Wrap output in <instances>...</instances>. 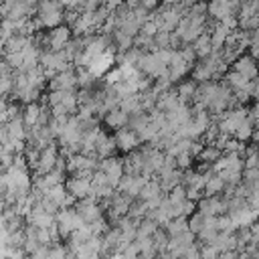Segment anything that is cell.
Returning a JSON list of instances; mask_svg holds the SVG:
<instances>
[{
  "instance_id": "cb8c5ba5",
  "label": "cell",
  "mask_w": 259,
  "mask_h": 259,
  "mask_svg": "<svg viewBox=\"0 0 259 259\" xmlns=\"http://www.w3.org/2000/svg\"><path fill=\"white\" fill-rule=\"evenodd\" d=\"M221 156H223V150H221L217 144H206V146L202 148V152L198 154V160L204 162V164H214Z\"/></svg>"
},
{
  "instance_id": "7a4b0ae2",
  "label": "cell",
  "mask_w": 259,
  "mask_h": 259,
  "mask_svg": "<svg viewBox=\"0 0 259 259\" xmlns=\"http://www.w3.org/2000/svg\"><path fill=\"white\" fill-rule=\"evenodd\" d=\"M204 28H206V16L186 12L174 32L182 45H192L200 34H204Z\"/></svg>"
},
{
  "instance_id": "7c38bea8",
  "label": "cell",
  "mask_w": 259,
  "mask_h": 259,
  "mask_svg": "<svg viewBox=\"0 0 259 259\" xmlns=\"http://www.w3.org/2000/svg\"><path fill=\"white\" fill-rule=\"evenodd\" d=\"M75 208L79 210V214L83 217L85 223H95L97 219L103 217V214H101V204H99V200H95V198H91V196L77 200Z\"/></svg>"
},
{
  "instance_id": "9c48e42d",
  "label": "cell",
  "mask_w": 259,
  "mask_h": 259,
  "mask_svg": "<svg viewBox=\"0 0 259 259\" xmlns=\"http://www.w3.org/2000/svg\"><path fill=\"white\" fill-rule=\"evenodd\" d=\"M26 225H32L36 229H51L57 225V214L49 212L47 208H42L38 202L32 206V210L26 217Z\"/></svg>"
},
{
  "instance_id": "f1b7e54d",
  "label": "cell",
  "mask_w": 259,
  "mask_h": 259,
  "mask_svg": "<svg viewBox=\"0 0 259 259\" xmlns=\"http://www.w3.org/2000/svg\"><path fill=\"white\" fill-rule=\"evenodd\" d=\"M160 4V0H134V6H144V8H154V6H158Z\"/></svg>"
},
{
  "instance_id": "83f0119b",
  "label": "cell",
  "mask_w": 259,
  "mask_h": 259,
  "mask_svg": "<svg viewBox=\"0 0 259 259\" xmlns=\"http://www.w3.org/2000/svg\"><path fill=\"white\" fill-rule=\"evenodd\" d=\"M154 47H156V49H172V32L160 30V32L154 36Z\"/></svg>"
},
{
  "instance_id": "d6a6232c",
  "label": "cell",
  "mask_w": 259,
  "mask_h": 259,
  "mask_svg": "<svg viewBox=\"0 0 259 259\" xmlns=\"http://www.w3.org/2000/svg\"><path fill=\"white\" fill-rule=\"evenodd\" d=\"M253 140L259 144V130H255V132H253Z\"/></svg>"
},
{
  "instance_id": "f546056e",
  "label": "cell",
  "mask_w": 259,
  "mask_h": 259,
  "mask_svg": "<svg viewBox=\"0 0 259 259\" xmlns=\"http://www.w3.org/2000/svg\"><path fill=\"white\" fill-rule=\"evenodd\" d=\"M251 243H257L259 245V219L251 225Z\"/></svg>"
},
{
  "instance_id": "ac0fdd59",
  "label": "cell",
  "mask_w": 259,
  "mask_h": 259,
  "mask_svg": "<svg viewBox=\"0 0 259 259\" xmlns=\"http://www.w3.org/2000/svg\"><path fill=\"white\" fill-rule=\"evenodd\" d=\"M192 49H194V53H196V59H206L212 51H217V49L212 47V40H210V34H208V32L200 34V36L192 42Z\"/></svg>"
},
{
  "instance_id": "277c9868",
  "label": "cell",
  "mask_w": 259,
  "mask_h": 259,
  "mask_svg": "<svg viewBox=\"0 0 259 259\" xmlns=\"http://www.w3.org/2000/svg\"><path fill=\"white\" fill-rule=\"evenodd\" d=\"M40 42H42V49H51V51H65V49H67V45L71 42V28H69V26L59 24V26L51 28V32H47V34L40 38Z\"/></svg>"
},
{
  "instance_id": "5b68a950",
  "label": "cell",
  "mask_w": 259,
  "mask_h": 259,
  "mask_svg": "<svg viewBox=\"0 0 259 259\" xmlns=\"http://www.w3.org/2000/svg\"><path fill=\"white\" fill-rule=\"evenodd\" d=\"M148 182H150V178L144 176V174L125 172L123 178H121L119 184H117V192H121V194H125V196H130V198H138L140 192H142V188H144Z\"/></svg>"
},
{
  "instance_id": "8fae6325",
  "label": "cell",
  "mask_w": 259,
  "mask_h": 259,
  "mask_svg": "<svg viewBox=\"0 0 259 259\" xmlns=\"http://www.w3.org/2000/svg\"><path fill=\"white\" fill-rule=\"evenodd\" d=\"M115 142H117V148H119L121 152L130 154V152L138 150V146L142 144V138H140V134H138L136 130H132V127L127 125V127H121V130L115 132Z\"/></svg>"
},
{
  "instance_id": "603a6c76",
  "label": "cell",
  "mask_w": 259,
  "mask_h": 259,
  "mask_svg": "<svg viewBox=\"0 0 259 259\" xmlns=\"http://www.w3.org/2000/svg\"><path fill=\"white\" fill-rule=\"evenodd\" d=\"M178 95H180V99L184 101V103H190V101H194V97H196V91H198V81H194V79H190V81H182L180 85H178Z\"/></svg>"
},
{
  "instance_id": "4dcf8cb0",
  "label": "cell",
  "mask_w": 259,
  "mask_h": 259,
  "mask_svg": "<svg viewBox=\"0 0 259 259\" xmlns=\"http://www.w3.org/2000/svg\"><path fill=\"white\" fill-rule=\"evenodd\" d=\"M176 2H178V4H180L184 10H188V8H190V6H194L198 0H176Z\"/></svg>"
},
{
  "instance_id": "e575fe53",
  "label": "cell",
  "mask_w": 259,
  "mask_h": 259,
  "mask_svg": "<svg viewBox=\"0 0 259 259\" xmlns=\"http://www.w3.org/2000/svg\"><path fill=\"white\" fill-rule=\"evenodd\" d=\"M178 259H190V257H186V255H180V257H178Z\"/></svg>"
},
{
  "instance_id": "7402d4cb",
  "label": "cell",
  "mask_w": 259,
  "mask_h": 259,
  "mask_svg": "<svg viewBox=\"0 0 259 259\" xmlns=\"http://www.w3.org/2000/svg\"><path fill=\"white\" fill-rule=\"evenodd\" d=\"M225 81H227V85H229L233 91H241V89H247V87H251V85H253V81H251V79L243 77V75H241V73H237V71H229V73H227V77H225Z\"/></svg>"
},
{
  "instance_id": "52a82bcc",
  "label": "cell",
  "mask_w": 259,
  "mask_h": 259,
  "mask_svg": "<svg viewBox=\"0 0 259 259\" xmlns=\"http://www.w3.org/2000/svg\"><path fill=\"white\" fill-rule=\"evenodd\" d=\"M198 210L202 214H208V217H221V214H227L229 212V198H223V196H202L198 200Z\"/></svg>"
},
{
  "instance_id": "8992f818",
  "label": "cell",
  "mask_w": 259,
  "mask_h": 259,
  "mask_svg": "<svg viewBox=\"0 0 259 259\" xmlns=\"http://www.w3.org/2000/svg\"><path fill=\"white\" fill-rule=\"evenodd\" d=\"M99 170L105 174V178L109 180V184H111L113 188H117L119 180H121L123 174H125V164H123V160H119V158H115V156H109V158L99 160Z\"/></svg>"
},
{
  "instance_id": "e0dca14e",
  "label": "cell",
  "mask_w": 259,
  "mask_h": 259,
  "mask_svg": "<svg viewBox=\"0 0 259 259\" xmlns=\"http://www.w3.org/2000/svg\"><path fill=\"white\" fill-rule=\"evenodd\" d=\"M105 123L107 127L111 130H121V127H127L130 125V113H125L123 109H111L105 113Z\"/></svg>"
},
{
  "instance_id": "ba28073f",
  "label": "cell",
  "mask_w": 259,
  "mask_h": 259,
  "mask_svg": "<svg viewBox=\"0 0 259 259\" xmlns=\"http://www.w3.org/2000/svg\"><path fill=\"white\" fill-rule=\"evenodd\" d=\"M93 176H89V174H73L69 180H67V190H69V194L71 196H75L77 200H81V198H87V196H91V180Z\"/></svg>"
},
{
  "instance_id": "44dd1931",
  "label": "cell",
  "mask_w": 259,
  "mask_h": 259,
  "mask_svg": "<svg viewBox=\"0 0 259 259\" xmlns=\"http://www.w3.org/2000/svg\"><path fill=\"white\" fill-rule=\"evenodd\" d=\"M164 229H166V233L170 235V239H172V237H178V235H182V233H186V231H190L186 217H174L172 221H168V223L164 225Z\"/></svg>"
},
{
  "instance_id": "1f68e13d",
  "label": "cell",
  "mask_w": 259,
  "mask_h": 259,
  "mask_svg": "<svg viewBox=\"0 0 259 259\" xmlns=\"http://www.w3.org/2000/svg\"><path fill=\"white\" fill-rule=\"evenodd\" d=\"M253 97H255V99L259 101V79L255 81V89H253Z\"/></svg>"
},
{
  "instance_id": "ffe728a7",
  "label": "cell",
  "mask_w": 259,
  "mask_h": 259,
  "mask_svg": "<svg viewBox=\"0 0 259 259\" xmlns=\"http://www.w3.org/2000/svg\"><path fill=\"white\" fill-rule=\"evenodd\" d=\"M42 107H45V105H38L36 101L24 105V109H22V119H24V123H26L28 127H32V125L38 123L40 113H42Z\"/></svg>"
},
{
  "instance_id": "9a60e30c",
  "label": "cell",
  "mask_w": 259,
  "mask_h": 259,
  "mask_svg": "<svg viewBox=\"0 0 259 259\" xmlns=\"http://www.w3.org/2000/svg\"><path fill=\"white\" fill-rule=\"evenodd\" d=\"M229 217L233 219V223H235L237 229H243V227H251L259 219V210H255L249 204H245V206H241L237 210H231Z\"/></svg>"
},
{
  "instance_id": "4fadbf2b",
  "label": "cell",
  "mask_w": 259,
  "mask_h": 259,
  "mask_svg": "<svg viewBox=\"0 0 259 259\" xmlns=\"http://www.w3.org/2000/svg\"><path fill=\"white\" fill-rule=\"evenodd\" d=\"M233 71L241 73L247 79H257L259 77V61L253 55H241L235 63H233Z\"/></svg>"
},
{
  "instance_id": "3957f363",
  "label": "cell",
  "mask_w": 259,
  "mask_h": 259,
  "mask_svg": "<svg viewBox=\"0 0 259 259\" xmlns=\"http://www.w3.org/2000/svg\"><path fill=\"white\" fill-rule=\"evenodd\" d=\"M83 225H85V221H83V217L79 214L77 208L67 206V208H61V210L57 212V229H59L61 239H69V237H71L77 229H81Z\"/></svg>"
},
{
  "instance_id": "4316f807",
  "label": "cell",
  "mask_w": 259,
  "mask_h": 259,
  "mask_svg": "<svg viewBox=\"0 0 259 259\" xmlns=\"http://www.w3.org/2000/svg\"><path fill=\"white\" fill-rule=\"evenodd\" d=\"M206 219H208V214H202L200 210L192 212V214L188 217V229H190L194 235H198V233L206 227Z\"/></svg>"
},
{
  "instance_id": "484cf974",
  "label": "cell",
  "mask_w": 259,
  "mask_h": 259,
  "mask_svg": "<svg viewBox=\"0 0 259 259\" xmlns=\"http://www.w3.org/2000/svg\"><path fill=\"white\" fill-rule=\"evenodd\" d=\"M253 121H251V117H247L245 121H241L239 125H237V130H235V136L233 138H237V140H241V142H247L249 138H253Z\"/></svg>"
},
{
  "instance_id": "836d02e7",
  "label": "cell",
  "mask_w": 259,
  "mask_h": 259,
  "mask_svg": "<svg viewBox=\"0 0 259 259\" xmlns=\"http://www.w3.org/2000/svg\"><path fill=\"white\" fill-rule=\"evenodd\" d=\"M210 259H223V257H221V253H219V255H214V257H210Z\"/></svg>"
},
{
  "instance_id": "5bb4252c",
  "label": "cell",
  "mask_w": 259,
  "mask_h": 259,
  "mask_svg": "<svg viewBox=\"0 0 259 259\" xmlns=\"http://www.w3.org/2000/svg\"><path fill=\"white\" fill-rule=\"evenodd\" d=\"M57 162H59V150L51 144L47 148L40 150V156H38V164L34 168L36 174H47V172H53L57 168Z\"/></svg>"
},
{
  "instance_id": "d4e9b609",
  "label": "cell",
  "mask_w": 259,
  "mask_h": 259,
  "mask_svg": "<svg viewBox=\"0 0 259 259\" xmlns=\"http://www.w3.org/2000/svg\"><path fill=\"white\" fill-rule=\"evenodd\" d=\"M160 229V225L154 221V219H150V217H146V219H142L140 223H138V239H148V237H154V233Z\"/></svg>"
},
{
  "instance_id": "2e32d148",
  "label": "cell",
  "mask_w": 259,
  "mask_h": 259,
  "mask_svg": "<svg viewBox=\"0 0 259 259\" xmlns=\"http://www.w3.org/2000/svg\"><path fill=\"white\" fill-rule=\"evenodd\" d=\"M115 148H117L115 138H113V136H107V134L101 130V134H99V138H97V146H95V156H97L99 160L109 158V156H113Z\"/></svg>"
},
{
  "instance_id": "d6986e66",
  "label": "cell",
  "mask_w": 259,
  "mask_h": 259,
  "mask_svg": "<svg viewBox=\"0 0 259 259\" xmlns=\"http://www.w3.org/2000/svg\"><path fill=\"white\" fill-rule=\"evenodd\" d=\"M119 109H123V111H125V113H130V115L144 111V107H142V95H140V93H136V95L121 97V99H119Z\"/></svg>"
},
{
  "instance_id": "d590c367",
  "label": "cell",
  "mask_w": 259,
  "mask_h": 259,
  "mask_svg": "<svg viewBox=\"0 0 259 259\" xmlns=\"http://www.w3.org/2000/svg\"><path fill=\"white\" fill-rule=\"evenodd\" d=\"M257 160H259V150H257Z\"/></svg>"
},
{
  "instance_id": "6da1fadb",
  "label": "cell",
  "mask_w": 259,
  "mask_h": 259,
  "mask_svg": "<svg viewBox=\"0 0 259 259\" xmlns=\"http://www.w3.org/2000/svg\"><path fill=\"white\" fill-rule=\"evenodd\" d=\"M65 18V6L61 0H38L36 4V20L40 28H55Z\"/></svg>"
},
{
  "instance_id": "30bf717a",
  "label": "cell",
  "mask_w": 259,
  "mask_h": 259,
  "mask_svg": "<svg viewBox=\"0 0 259 259\" xmlns=\"http://www.w3.org/2000/svg\"><path fill=\"white\" fill-rule=\"evenodd\" d=\"M77 85H79V79H77V75L73 73L71 67L67 71H61V73H57L55 77L49 79L51 91H75Z\"/></svg>"
}]
</instances>
